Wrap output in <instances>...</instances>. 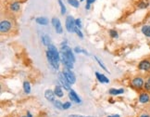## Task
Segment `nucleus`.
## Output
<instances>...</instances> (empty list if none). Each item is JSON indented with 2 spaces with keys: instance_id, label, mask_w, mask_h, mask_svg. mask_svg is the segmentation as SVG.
Here are the masks:
<instances>
[{
  "instance_id": "f257e3e1",
  "label": "nucleus",
  "mask_w": 150,
  "mask_h": 117,
  "mask_svg": "<svg viewBox=\"0 0 150 117\" xmlns=\"http://www.w3.org/2000/svg\"><path fill=\"white\" fill-rule=\"evenodd\" d=\"M66 29L69 33H75V28H76V24H75V20L73 19L72 16H68L66 18Z\"/></svg>"
},
{
  "instance_id": "f03ea898",
  "label": "nucleus",
  "mask_w": 150,
  "mask_h": 117,
  "mask_svg": "<svg viewBox=\"0 0 150 117\" xmlns=\"http://www.w3.org/2000/svg\"><path fill=\"white\" fill-rule=\"evenodd\" d=\"M11 27H12V23L10 21L3 20V21H1V22H0V32L2 34H4V33L7 34L11 30Z\"/></svg>"
},
{
  "instance_id": "7ed1b4c3",
  "label": "nucleus",
  "mask_w": 150,
  "mask_h": 117,
  "mask_svg": "<svg viewBox=\"0 0 150 117\" xmlns=\"http://www.w3.org/2000/svg\"><path fill=\"white\" fill-rule=\"evenodd\" d=\"M60 61L63 63L65 68H67V69H72L73 68V62L70 61L63 52H60Z\"/></svg>"
},
{
  "instance_id": "20e7f679",
  "label": "nucleus",
  "mask_w": 150,
  "mask_h": 117,
  "mask_svg": "<svg viewBox=\"0 0 150 117\" xmlns=\"http://www.w3.org/2000/svg\"><path fill=\"white\" fill-rule=\"evenodd\" d=\"M47 47H48L47 50L51 53V55L53 56V58H55V61L59 63V61H60V53L58 51L57 47L54 46V45H52V44H50Z\"/></svg>"
},
{
  "instance_id": "39448f33",
  "label": "nucleus",
  "mask_w": 150,
  "mask_h": 117,
  "mask_svg": "<svg viewBox=\"0 0 150 117\" xmlns=\"http://www.w3.org/2000/svg\"><path fill=\"white\" fill-rule=\"evenodd\" d=\"M61 52H63L66 56H67L70 61H72L73 63L75 62V57L72 53V48L70 47H68L67 45H64V46H61Z\"/></svg>"
},
{
  "instance_id": "423d86ee",
  "label": "nucleus",
  "mask_w": 150,
  "mask_h": 117,
  "mask_svg": "<svg viewBox=\"0 0 150 117\" xmlns=\"http://www.w3.org/2000/svg\"><path fill=\"white\" fill-rule=\"evenodd\" d=\"M132 85L136 88V89H141L142 87H144V85H145V81L142 77H140V76H136L134 77L133 80H132L131 82Z\"/></svg>"
},
{
  "instance_id": "0eeeda50",
  "label": "nucleus",
  "mask_w": 150,
  "mask_h": 117,
  "mask_svg": "<svg viewBox=\"0 0 150 117\" xmlns=\"http://www.w3.org/2000/svg\"><path fill=\"white\" fill-rule=\"evenodd\" d=\"M59 81L66 90H68V91L70 90V84L68 82V80H67V78H66L65 74H63V72L59 74Z\"/></svg>"
},
{
  "instance_id": "6e6552de",
  "label": "nucleus",
  "mask_w": 150,
  "mask_h": 117,
  "mask_svg": "<svg viewBox=\"0 0 150 117\" xmlns=\"http://www.w3.org/2000/svg\"><path fill=\"white\" fill-rule=\"evenodd\" d=\"M63 74H65L66 78H67L68 82L70 84V85H73L75 82H76V77H75L74 74L72 73L70 69H67L66 68L65 70H63Z\"/></svg>"
},
{
  "instance_id": "1a4fd4ad",
  "label": "nucleus",
  "mask_w": 150,
  "mask_h": 117,
  "mask_svg": "<svg viewBox=\"0 0 150 117\" xmlns=\"http://www.w3.org/2000/svg\"><path fill=\"white\" fill-rule=\"evenodd\" d=\"M51 22H52L53 26L55 27V31H56L57 34H62L63 33V29H62V26H61V22H60L59 19L55 17L51 20Z\"/></svg>"
},
{
  "instance_id": "9d476101",
  "label": "nucleus",
  "mask_w": 150,
  "mask_h": 117,
  "mask_svg": "<svg viewBox=\"0 0 150 117\" xmlns=\"http://www.w3.org/2000/svg\"><path fill=\"white\" fill-rule=\"evenodd\" d=\"M138 69L143 72H149L150 71V61L149 60H143L139 62Z\"/></svg>"
},
{
  "instance_id": "9b49d317",
  "label": "nucleus",
  "mask_w": 150,
  "mask_h": 117,
  "mask_svg": "<svg viewBox=\"0 0 150 117\" xmlns=\"http://www.w3.org/2000/svg\"><path fill=\"white\" fill-rule=\"evenodd\" d=\"M46 58H47L48 62H49V63L53 66V68L56 69V70H58L59 67V63L55 61V58H53V56L51 55V53H50L49 51H48V50L46 51Z\"/></svg>"
},
{
  "instance_id": "f8f14e48",
  "label": "nucleus",
  "mask_w": 150,
  "mask_h": 117,
  "mask_svg": "<svg viewBox=\"0 0 150 117\" xmlns=\"http://www.w3.org/2000/svg\"><path fill=\"white\" fill-rule=\"evenodd\" d=\"M150 101V95L147 92L141 93L139 95V102L142 103V104H147Z\"/></svg>"
},
{
  "instance_id": "ddd939ff",
  "label": "nucleus",
  "mask_w": 150,
  "mask_h": 117,
  "mask_svg": "<svg viewBox=\"0 0 150 117\" xmlns=\"http://www.w3.org/2000/svg\"><path fill=\"white\" fill-rule=\"evenodd\" d=\"M55 96H56L55 92H53L52 90H50V89H47V90H46V92H45V98L50 102L55 101Z\"/></svg>"
},
{
  "instance_id": "4468645a",
  "label": "nucleus",
  "mask_w": 150,
  "mask_h": 117,
  "mask_svg": "<svg viewBox=\"0 0 150 117\" xmlns=\"http://www.w3.org/2000/svg\"><path fill=\"white\" fill-rule=\"evenodd\" d=\"M69 97H70V100L73 101V102H76V103H81V100L79 96L76 94L74 90H70V93H69Z\"/></svg>"
},
{
  "instance_id": "2eb2a0df",
  "label": "nucleus",
  "mask_w": 150,
  "mask_h": 117,
  "mask_svg": "<svg viewBox=\"0 0 150 117\" xmlns=\"http://www.w3.org/2000/svg\"><path fill=\"white\" fill-rule=\"evenodd\" d=\"M95 76H96V78H97V80L99 81L100 83H104V84L109 83V79L108 77H106L104 74L98 73V72H95Z\"/></svg>"
},
{
  "instance_id": "dca6fc26",
  "label": "nucleus",
  "mask_w": 150,
  "mask_h": 117,
  "mask_svg": "<svg viewBox=\"0 0 150 117\" xmlns=\"http://www.w3.org/2000/svg\"><path fill=\"white\" fill-rule=\"evenodd\" d=\"M141 32H142V34L145 37L150 38V25H147V24L143 25L142 28H141Z\"/></svg>"
},
{
  "instance_id": "f3484780",
  "label": "nucleus",
  "mask_w": 150,
  "mask_h": 117,
  "mask_svg": "<svg viewBox=\"0 0 150 117\" xmlns=\"http://www.w3.org/2000/svg\"><path fill=\"white\" fill-rule=\"evenodd\" d=\"M108 93L112 96H116V95H121V94L124 93V89L120 88V89H116V88H110Z\"/></svg>"
},
{
  "instance_id": "a211bd4d",
  "label": "nucleus",
  "mask_w": 150,
  "mask_h": 117,
  "mask_svg": "<svg viewBox=\"0 0 150 117\" xmlns=\"http://www.w3.org/2000/svg\"><path fill=\"white\" fill-rule=\"evenodd\" d=\"M54 92H55V95L57 97H59V98L63 97V90H62V88H61V87H59V85H56Z\"/></svg>"
},
{
  "instance_id": "6ab92c4d",
  "label": "nucleus",
  "mask_w": 150,
  "mask_h": 117,
  "mask_svg": "<svg viewBox=\"0 0 150 117\" xmlns=\"http://www.w3.org/2000/svg\"><path fill=\"white\" fill-rule=\"evenodd\" d=\"M35 21H36L37 23L40 24V25H47V23H48V20L46 19V18H45V17H39V18H36V20H35Z\"/></svg>"
},
{
  "instance_id": "aec40b11",
  "label": "nucleus",
  "mask_w": 150,
  "mask_h": 117,
  "mask_svg": "<svg viewBox=\"0 0 150 117\" xmlns=\"http://www.w3.org/2000/svg\"><path fill=\"white\" fill-rule=\"evenodd\" d=\"M150 5L149 1H147V0H141V1L138 3V8H141V10H143V8H148Z\"/></svg>"
},
{
  "instance_id": "412c9836",
  "label": "nucleus",
  "mask_w": 150,
  "mask_h": 117,
  "mask_svg": "<svg viewBox=\"0 0 150 117\" xmlns=\"http://www.w3.org/2000/svg\"><path fill=\"white\" fill-rule=\"evenodd\" d=\"M10 8L12 10V11H19L20 10V4L19 2H14V3H12L10 4Z\"/></svg>"
},
{
  "instance_id": "4be33fe9",
  "label": "nucleus",
  "mask_w": 150,
  "mask_h": 117,
  "mask_svg": "<svg viewBox=\"0 0 150 117\" xmlns=\"http://www.w3.org/2000/svg\"><path fill=\"white\" fill-rule=\"evenodd\" d=\"M42 42H43L44 45H45V46L48 47V46L50 45V38H49V36H48L47 34L43 35V37H42Z\"/></svg>"
},
{
  "instance_id": "5701e85b",
  "label": "nucleus",
  "mask_w": 150,
  "mask_h": 117,
  "mask_svg": "<svg viewBox=\"0 0 150 117\" xmlns=\"http://www.w3.org/2000/svg\"><path fill=\"white\" fill-rule=\"evenodd\" d=\"M23 89L26 94H29L31 92V85H30V83L27 82V81H24L23 82Z\"/></svg>"
},
{
  "instance_id": "b1692460",
  "label": "nucleus",
  "mask_w": 150,
  "mask_h": 117,
  "mask_svg": "<svg viewBox=\"0 0 150 117\" xmlns=\"http://www.w3.org/2000/svg\"><path fill=\"white\" fill-rule=\"evenodd\" d=\"M68 3L70 6H72L73 8H76L80 6V3H79L78 0H68Z\"/></svg>"
},
{
  "instance_id": "393cba45",
  "label": "nucleus",
  "mask_w": 150,
  "mask_h": 117,
  "mask_svg": "<svg viewBox=\"0 0 150 117\" xmlns=\"http://www.w3.org/2000/svg\"><path fill=\"white\" fill-rule=\"evenodd\" d=\"M59 6H60V12H61V14L62 15H65V13H66V7L65 5L63 4V2L61 1V0H59Z\"/></svg>"
},
{
  "instance_id": "a878e982",
  "label": "nucleus",
  "mask_w": 150,
  "mask_h": 117,
  "mask_svg": "<svg viewBox=\"0 0 150 117\" xmlns=\"http://www.w3.org/2000/svg\"><path fill=\"white\" fill-rule=\"evenodd\" d=\"M144 88H145V91L150 92V77H149L147 81H145V82Z\"/></svg>"
},
{
  "instance_id": "bb28decb",
  "label": "nucleus",
  "mask_w": 150,
  "mask_h": 117,
  "mask_svg": "<svg viewBox=\"0 0 150 117\" xmlns=\"http://www.w3.org/2000/svg\"><path fill=\"white\" fill-rule=\"evenodd\" d=\"M54 106L59 110H62L63 109V103H61L59 100H55L54 101Z\"/></svg>"
},
{
  "instance_id": "cd10ccee",
  "label": "nucleus",
  "mask_w": 150,
  "mask_h": 117,
  "mask_svg": "<svg viewBox=\"0 0 150 117\" xmlns=\"http://www.w3.org/2000/svg\"><path fill=\"white\" fill-rule=\"evenodd\" d=\"M109 35H110V37H112V38H117L118 37V33H117V31L116 30H110L109 31Z\"/></svg>"
},
{
  "instance_id": "c85d7f7f",
  "label": "nucleus",
  "mask_w": 150,
  "mask_h": 117,
  "mask_svg": "<svg viewBox=\"0 0 150 117\" xmlns=\"http://www.w3.org/2000/svg\"><path fill=\"white\" fill-rule=\"evenodd\" d=\"M95 61H97V63H98V64H99V65L101 66V68H102V69H103L104 71H106V72H108V69H107V68H106V67H105V65H104V64L102 63V62H101V61H100V60H99V58H98L97 57H95Z\"/></svg>"
},
{
  "instance_id": "c756f323",
  "label": "nucleus",
  "mask_w": 150,
  "mask_h": 117,
  "mask_svg": "<svg viewBox=\"0 0 150 117\" xmlns=\"http://www.w3.org/2000/svg\"><path fill=\"white\" fill-rule=\"evenodd\" d=\"M75 33L77 34V35L80 38H83V34H82V32H81V30H80V28H78V27H76V28H75Z\"/></svg>"
},
{
  "instance_id": "7c9ffc66",
  "label": "nucleus",
  "mask_w": 150,
  "mask_h": 117,
  "mask_svg": "<svg viewBox=\"0 0 150 117\" xmlns=\"http://www.w3.org/2000/svg\"><path fill=\"white\" fill-rule=\"evenodd\" d=\"M70 106H72V103H70V102H69V101H67V102L63 103V109H64V110L70 109Z\"/></svg>"
},
{
  "instance_id": "2f4dec72",
  "label": "nucleus",
  "mask_w": 150,
  "mask_h": 117,
  "mask_svg": "<svg viewBox=\"0 0 150 117\" xmlns=\"http://www.w3.org/2000/svg\"><path fill=\"white\" fill-rule=\"evenodd\" d=\"M75 24H76V27L78 28H82V22H81V20L80 19H76L75 20Z\"/></svg>"
},
{
  "instance_id": "473e14b6",
  "label": "nucleus",
  "mask_w": 150,
  "mask_h": 117,
  "mask_svg": "<svg viewBox=\"0 0 150 117\" xmlns=\"http://www.w3.org/2000/svg\"><path fill=\"white\" fill-rule=\"evenodd\" d=\"M68 117H92V116H85V115H79V114H70Z\"/></svg>"
},
{
  "instance_id": "72a5a7b5",
  "label": "nucleus",
  "mask_w": 150,
  "mask_h": 117,
  "mask_svg": "<svg viewBox=\"0 0 150 117\" xmlns=\"http://www.w3.org/2000/svg\"><path fill=\"white\" fill-rule=\"evenodd\" d=\"M74 51L76 52V53H81V52H82V49L80 48V47H76L74 48Z\"/></svg>"
},
{
  "instance_id": "f704fd0d",
  "label": "nucleus",
  "mask_w": 150,
  "mask_h": 117,
  "mask_svg": "<svg viewBox=\"0 0 150 117\" xmlns=\"http://www.w3.org/2000/svg\"><path fill=\"white\" fill-rule=\"evenodd\" d=\"M95 2V0H86V4H90V5Z\"/></svg>"
},
{
  "instance_id": "c9c22d12",
  "label": "nucleus",
  "mask_w": 150,
  "mask_h": 117,
  "mask_svg": "<svg viewBox=\"0 0 150 117\" xmlns=\"http://www.w3.org/2000/svg\"><path fill=\"white\" fill-rule=\"evenodd\" d=\"M85 10H90V4H86V6H85Z\"/></svg>"
},
{
  "instance_id": "e433bc0d",
  "label": "nucleus",
  "mask_w": 150,
  "mask_h": 117,
  "mask_svg": "<svg viewBox=\"0 0 150 117\" xmlns=\"http://www.w3.org/2000/svg\"><path fill=\"white\" fill-rule=\"evenodd\" d=\"M139 117H150V116H149L148 114H141Z\"/></svg>"
},
{
  "instance_id": "4c0bfd02",
  "label": "nucleus",
  "mask_w": 150,
  "mask_h": 117,
  "mask_svg": "<svg viewBox=\"0 0 150 117\" xmlns=\"http://www.w3.org/2000/svg\"><path fill=\"white\" fill-rule=\"evenodd\" d=\"M27 117H33V115H32V114H31L30 111H27V115H26Z\"/></svg>"
},
{
  "instance_id": "58836bf2",
  "label": "nucleus",
  "mask_w": 150,
  "mask_h": 117,
  "mask_svg": "<svg viewBox=\"0 0 150 117\" xmlns=\"http://www.w3.org/2000/svg\"><path fill=\"white\" fill-rule=\"evenodd\" d=\"M107 117H120L119 114H114V115H109V116H107Z\"/></svg>"
},
{
  "instance_id": "ea45409f",
  "label": "nucleus",
  "mask_w": 150,
  "mask_h": 117,
  "mask_svg": "<svg viewBox=\"0 0 150 117\" xmlns=\"http://www.w3.org/2000/svg\"><path fill=\"white\" fill-rule=\"evenodd\" d=\"M80 1H81V2H82V1H85V0H80Z\"/></svg>"
},
{
  "instance_id": "a19ab883",
  "label": "nucleus",
  "mask_w": 150,
  "mask_h": 117,
  "mask_svg": "<svg viewBox=\"0 0 150 117\" xmlns=\"http://www.w3.org/2000/svg\"><path fill=\"white\" fill-rule=\"evenodd\" d=\"M21 117H27V116H21Z\"/></svg>"
}]
</instances>
